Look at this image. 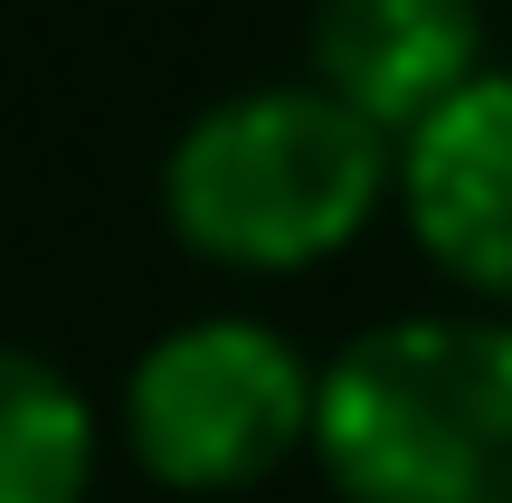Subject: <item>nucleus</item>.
Masks as SVG:
<instances>
[{"instance_id": "20e7f679", "label": "nucleus", "mask_w": 512, "mask_h": 503, "mask_svg": "<svg viewBox=\"0 0 512 503\" xmlns=\"http://www.w3.org/2000/svg\"><path fill=\"white\" fill-rule=\"evenodd\" d=\"M399 209L484 314H512V67H484L399 143Z\"/></svg>"}, {"instance_id": "f03ea898", "label": "nucleus", "mask_w": 512, "mask_h": 503, "mask_svg": "<svg viewBox=\"0 0 512 503\" xmlns=\"http://www.w3.org/2000/svg\"><path fill=\"white\" fill-rule=\"evenodd\" d=\"M389 190H399V143L332 105L313 76L209 105L162 162V209L181 247L238 276H304L342 257Z\"/></svg>"}, {"instance_id": "423d86ee", "label": "nucleus", "mask_w": 512, "mask_h": 503, "mask_svg": "<svg viewBox=\"0 0 512 503\" xmlns=\"http://www.w3.org/2000/svg\"><path fill=\"white\" fill-rule=\"evenodd\" d=\"M95 409L57 361L0 342V503H86Z\"/></svg>"}, {"instance_id": "f257e3e1", "label": "nucleus", "mask_w": 512, "mask_h": 503, "mask_svg": "<svg viewBox=\"0 0 512 503\" xmlns=\"http://www.w3.org/2000/svg\"><path fill=\"white\" fill-rule=\"evenodd\" d=\"M342 503H512V314H399L313 390Z\"/></svg>"}, {"instance_id": "7ed1b4c3", "label": "nucleus", "mask_w": 512, "mask_h": 503, "mask_svg": "<svg viewBox=\"0 0 512 503\" xmlns=\"http://www.w3.org/2000/svg\"><path fill=\"white\" fill-rule=\"evenodd\" d=\"M313 371L275 323L200 314L162 333L124 380V447L171 494H238L266 485L294 447H313Z\"/></svg>"}, {"instance_id": "39448f33", "label": "nucleus", "mask_w": 512, "mask_h": 503, "mask_svg": "<svg viewBox=\"0 0 512 503\" xmlns=\"http://www.w3.org/2000/svg\"><path fill=\"white\" fill-rule=\"evenodd\" d=\"M484 76L475 0H313V86L370 133L408 143Z\"/></svg>"}]
</instances>
